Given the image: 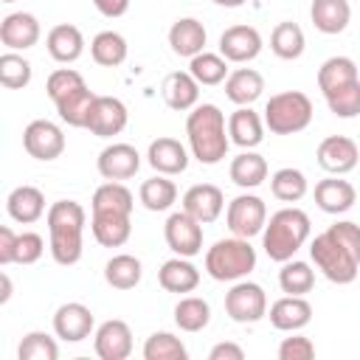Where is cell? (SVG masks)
I'll return each mask as SVG.
<instances>
[{
  "mask_svg": "<svg viewBox=\"0 0 360 360\" xmlns=\"http://www.w3.org/2000/svg\"><path fill=\"white\" fill-rule=\"evenodd\" d=\"M132 191L121 180H107L93 191L90 228L101 248H121L132 233Z\"/></svg>",
  "mask_w": 360,
  "mask_h": 360,
  "instance_id": "obj_1",
  "label": "cell"
},
{
  "mask_svg": "<svg viewBox=\"0 0 360 360\" xmlns=\"http://www.w3.org/2000/svg\"><path fill=\"white\" fill-rule=\"evenodd\" d=\"M48 236H51V256L56 264L70 267L82 259V236H84V222L87 214L82 202L76 200H56L48 214Z\"/></svg>",
  "mask_w": 360,
  "mask_h": 360,
  "instance_id": "obj_2",
  "label": "cell"
},
{
  "mask_svg": "<svg viewBox=\"0 0 360 360\" xmlns=\"http://www.w3.org/2000/svg\"><path fill=\"white\" fill-rule=\"evenodd\" d=\"M186 135L191 155L205 166H214L228 155L231 138L225 132V112L217 104H197L186 118Z\"/></svg>",
  "mask_w": 360,
  "mask_h": 360,
  "instance_id": "obj_3",
  "label": "cell"
},
{
  "mask_svg": "<svg viewBox=\"0 0 360 360\" xmlns=\"http://www.w3.org/2000/svg\"><path fill=\"white\" fill-rule=\"evenodd\" d=\"M307 239H309V217L295 205L276 211L262 231V248L273 262L292 259Z\"/></svg>",
  "mask_w": 360,
  "mask_h": 360,
  "instance_id": "obj_4",
  "label": "cell"
},
{
  "mask_svg": "<svg viewBox=\"0 0 360 360\" xmlns=\"http://www.w3.org/2000/svg\"><path fill=\"white\" fill-rule=\"evenodd\" d=\"M256 267V248L245 236H228L208 248L205 273L214 281H239Z\"/></svg>",
  "mask_w": 360,
  "mask_h": 360,
  "instance_id": "obj_5",
  "label": "cell"
},
{
  "mask_svg": "<svg viewBox=\"0 0 360 360\" xmlns=\"http://www.w3.org/2000/svg\"><path fill=\"white\" fill-rule=\"evenodd\" d=\"M312 101L301 90H284L267 98L264 104V127L273 135H295L312 121Z\"/></svg>",
  "mask_w": 360,
  "mask_h": 360,
  "instance_id": "obj_6",
  "label": "cell"
},
{
  "mask_svg": "<svg viewBox=\"0 0 360 360\" xmlns=\"http://www.w3.org/2000/svg\"><path fill=\"white\" fill-rule=\"evenodd\" d=\"M309 256L315 262V267L332 281V284H352L357 278V270H360V262L329 233H318L309 245Z\"/></svg>",
  "mask_w": 360,
  "mask_h": 360,
  "instance_id": "obj_7",
  "label": "cell"
},
{
  "mask_svg": "<svg viewBox=\"0 0 360 360\" xmlns=\"http://www.w3.org/2000/svg\"><path fill=\"white\" fill-rule=\"evenodd\" d=\"M225 312L236 323H256L267 315V295L256 281H236L225 292Z\"/></svg>",
  "mask_w": 360,
  "mask_h": 360,
  "instance_id": "obj_8",
  "label": "cell"
},
{
  "mask_svg": "<svg viewBox=\"0 0 360 360\" xmlns=\"http://www.w3.org/2000/svg\"><path fill=\"white\" fill-rule=\"evenodd\" d=\"M225 219H228V228L233 236H256L264 231L267 225V205L262 197L256 194H239L228 202V211H225Z\"/></svg>",
  "mask_w": 360,
  "mask_h": 360,
  "instance_id": "obj_9",
  "label": "cell"
},
{
  "mask_svg": "<svg viewBox=\"0 0 360 360\" xmlns=\"http://www.w3.org/2000/svg\"><path fill=\"white\" fill-rule=\"evenodd\" d=\"M163 239L174 256L191 259L202 250V222H197L188 211H174L163 225Z\"/></svg>",
  "mask_w": 360,
  "mask_h": 360,
  "instance_id": "obj_10",
  "label": "cell"
},
{
  "mask_svg": "<svg viewBox=\"0 0 360 360\" xmlns=\"http://www.w3.org/2000/svg\"><path fill=\"white\" fill-rule=\"evenodd\" d=\"M22 146L37 160H56L65 152V132L48 118H37L22 129Z\"/></svg>",
  "mask_w": 360,
  "mask_h": 360,
  "instance_id": "obj_11",
  "label": "cell"
},
{
  "mask_svg": "<svg viewBox=\"0 0 360 360\" xmlns=\"http://www.w3.org/2000/svg\"><path fill=\"white\" fill-rule=\"evenodd\" d=\"M127 121H129V112H127V104L121 98H115V96H96L84 129H90L98 138H112V135L124 132Z\"/></svg>",
  "mask_w": 360,
  "mask_h": 360,
  "instance_id": "obj_12",
  "label": "cell"
},
{
  "mask_svg": "<svg viewBox=\"0 0 360 360\" xmlns=\"http://www.w3.org/2000/svg\"><path fill=\"white\" fill-rule=\"evenodd\" d=\"M315 158H318V166L323 172H329V174H349L357 166V160H360V149L346 135H329V138H323L318 143Z\"/></svg>",
  "mask_w": 360,
  "mask_h": 360,
  "instance_id": "obj_13",
  "label": "cell"
},
{
  "mask_svg": "<svg viewBox=\"0 0 360 360\" xmlns=\"http://www.w3.org/2000/svg\"><path fill=\"white\" fill-rule=\"evenodd\" d=\"M96 169L104 180H129L141 169V155L132 143H110L98 152Z\"/></svg>",
  "mask_w": 360,
  "mask_h": 360,
  "instance_id": "obj_14",
  "label": "cell"
},
{
  "mask_svg": "<svg viewBox=\"0 0 360 360\" xmlns=\"http://www.w3.org/2000/svg\"><path fill=\"white\" fill-rule=\"evenodd\" d=\"M93 326H96V318H93L90 307H84L79 301H68L53 312V332L65 343H79V340L90 338Z\"/></svg>",
  "mask_w": 360,
  "mask_h": 360,
  "instance_id": "obj_15",
  "label": "cell"
},
{
  "mask_svg": "<svg viewBox=\"0 0 360 360\" xmlns=\"http://www.w3.org/2000/svg\"><path fill=\"white\" fill-rule=\"evenodd\" d=\"M219 53L228 62H250L262 53V34L253 25H231L219 37Z\"/></svg>",
  "mask_w": 360,
  "mask_h": 360,
  "instance_id": "obj_16",
  "label": "cell"
},
{
  "mask_svg": "<svg viewBox=\"0 0 360 360\" xmlns=\"http://www.w3.org/2000/svg\"><path fill=\"white\" fill-rule=\"evenodd\" d=\"M93 346H96V354L101 360H127L132 354V329L118 321V318H110L104 321L96 335H93Z\"/></svg>",
  "mask_w": 360,
  "mask_h": 360,
  "instance_id": "obj_17",
  "label": "cell"
},
{
  "mask_svg": "<svg viewBox=\"0 0 360 360\" xmlns=\"http://www.w3.org/2000/svg\"><path fill=\"white\" fill-rule=\"evenodd\" d=\"M222 208H225V194L214 183H197L183 194V211H188L202 225L219 219Z\"/></svg>",
  "mask_w": 360,
  "mask_h": 360,
  "instance_id": "obj_18",
  "label": "cell"
},
{
  "mask_svg": "<svg viewBox=\"0 0 360 360\" xmlns=\"http://www.w3.org/2000/svg\"><path fill=\"white\" fill-rule=\"evenodd\" d=\"M39 20L28 11H14L6 14L0 22V42L8 51H28L39 42Z\"/></svg>",
  "mask_w": 360,
  "mask_h": 360,
  "instance_id": "obj_19",
  "label": "cell"
},
{
  "mask_svg": "<svg viewBox=\"0 0 360 360\" xmlns=\"http://www.w3.org/2000/svg\"><path fill=\"white\" fill-rule=\"evenodd\" d=\"M160 96H163L169 110H177V112L194 110L197 101H200V82L186 70H174V73H169L163 79Z\"/></svg>",
  "mask_w": 360,
  "mask_h": 360,
  "instance_id": "obj_20",
  "label": "cell"
},
{
  "mask_svg": "<svg viewBox=\"0 0 360 360\" xmlns=\"http://www.w3.org/2000/svg\"><path fill=\"white\" fill-rule=\"evenodd\" d=\"M146 160L158 174H183L188 169V152L174 138H155L146 149Z\"/></svg>",
  "mask_w": 360,
  "mask_h": 360,
  "instance_id": "obj_21",
  "label": "cell"
},
{
  "mask_svg": "<svg viewBox=\"0 0 360 360\" xmlns=\"http://www.w3.org/2000/svg\"><path fill=\"white\" fill-rule=\"evenodd\" d=\"M357 202V191L349 180H340V174L326 177L315 186V205L326 214H346Z\"/></svg>",
  "mask_w": 360,
  "mask_h": 360,
  "instance_id": "obj_22",
  "label": "cell"
},
{
  "mask_svg": "<svg viewBox=\"0 0 360 360\" xmlns=\"http://www.w3.org/2000/svg\"><path fill=\"white\" fill-rule=\"evenodd\" d=\"M312 321V307L304 295H284L270 307V323L278 332H298Z\"/></svg>",
  "mask_w": 360,
  "mask_h": 360,
  "instance_id": "obj_23",
  "label": "cell"
},
{
  "mask_svg": "<svg viewBox=\"0 0 360 360\" xmlns=\"http://www.w3.org/2000/svg\"><path fill=\"white\" fill-rule=\"evenodd\" d=\"M205 42H208V34H205V25L194 17H180L172 28H169V45L177 56H197L205 51Z\"/></svg>",
  "mask_w": 360,
  "mask_h": 360,
  "instance_id": "obj_24",
  "label": "cell"
},
{
  "mask_svg": "<svg viewBox=\"0 0 360 360\" xmlns=\"http://www.w3.org/2000/svg\"><path fill=\"white\" fill-rule=\"evenodd\" d=\"M45 45H48L51 59H56L59 65H70V62H76V59L84 53V37H82V31H79L76 25H70V22L53 25V28L48 31Z\"/></svg>",
  "mask_w": 360,
  "mask_h": 360,
  "instance_id": "obj_25",
  "label": "cell"
},
{
  "mask_svg": "<svg viewBox=\"0 0 360 360\" xmlns=\"http://www.w3.org/2000/svg\"><path fill=\"white\" fill-rule=\"evenodd\" d=\"M228 135H231V143L242 149H256L264 141V121L250 107H239L228 118Z\"/></svg>",
  "mask_w": 360,
  "mask_h": 360,
  "instance_id": "obj_26",
  "label": "cell"
},
{
  "mask_svg": "<svg viewBox=\"0 0 360 360\" xmlns=\"http://www.w3.org/2000/svg\"><path fill=\"white\" fill-rule=\"evenodd\" d=\"M6 211L14 222L31 225L45 214V194L37 186H17L6 197Z\"/></svg>",
  "mask_w": 360,
  "mask_h": 360,
  "instance_id": "obj_27",
  "label": "cell"
},
{
  "mask_svg": "<svg viewBox=\"0 0 360 360\" xmlns=\"http://www.w3.org/2000/svg\"><path fill=\"white\" fill-rule=\"evenodd\" d=\"M158 281L166 292H191L197 290L200 284V270L186 259V256H174V259H166L158 270Z\"/></svg>",
  "mask_w": 360,
  "mask_h": 360,
  "instance_id": "obj_28",
  "label": "cell"
},
{
  "mask_svg": "<svg viewBox=\"0 0 360 360\" xmlns=\"http://www.w3.org/2000/svg\"><path fill=\"white\" fill-rule=\"evenodd\" d=\"M309 17L321 34L332 37V34L346 31V25L352 20V6H349V0H312Z\"/></svg>",
  "mask_w": 360,
  "mask_h": 360,
  "instance_id": "obj_29",
  "label": "cell"
},
{
  "mask_svg": "<svg viewBox=\"0 0 360 360\" xmlns=\"http://www.w3.org/2000/svg\"><path fill=\"white\" fill-rule=\"evenodd\" d=\"M262 90H264V79L253 68H239V70L228 73V79H225V96L236 107H250L262 96Z\"/></svg>",
  "mask_w": 360,
  "mask_h": 360,
  "instance_id": "obj_30",
  "label": "cell"
},
{
  "mask_svg": "<svg viewBox=\"0 0 360 360\" xmlns=\"http://www.w3.org/2000/svg\"><path fill=\"white\" fill-rule=\"evenodd\" d=\"M357 79H360V70H357L354 59H349V56H329L318 68V87H321L323 96L340 90V87H346Z\"/></svg>",
  "mask_w": 360,
  "mask_h": 360,
  "instance_id": "obj_31",
  "label": "cell"
},
{
  "mask_svg": "<svg viewBox=\"0 0 360 360\" xmlns=\"http://www.w3.org/2000/svg\"><path fill=\"white\" fill-rule=\"evenodd\" d=\"M231 180L239 186V188H256L267 180V160L259 155V152H239L233 160H231V169H228Z\"/></svg>",
  "mask_w": 360,
  "mask_h": 360,
  "instance_id": "obj_32",
  "label": "cell"
},
{
  "mask_svg": "<svg viewBox=\"0 0 360 360\" xmlns=\"http://www.w3.org/2000/svg\"><path fill=\"white\" fill-rule=\"evenodd\" d=\"M93 101H96V93H93L87 84H82V87L70 90L68 96H62L59 101H53V107H56L59 118H62L68 127H84Z\"/></svg>",
  "mask_w": 360,
  "mask_h": 360,
  "instance_id": "obj_33",
  "label": "cell"
},
{
  "mask_svg": "<svg viewBox=\"0 0 360 360\" xmlns=\"http://www.w3.org/2000/svg\"><path fill=\"white\" fill-rule=\"evenodd\" d=\"M143 276V264L141 259L129 256V253H118L104 264V281L115 290H132L141 284Z\"/></svg>",
  "mask_w": 360,
  "mask_h": 360,
  "instance_id": "obj_34",
  "label": "cell"
},
{
  "mask_svg": "<svg viewBox=\"0 0 360 360\" xmlns=\"http://www.w3.org/2000/svg\"><path fill=\"white\" fill-rule=\"evenodd\" d=\"M304 48H307V39H304V31H301L298 22L284 20V22H278L273 28V34H270V51L278 59L292 62V59H298L304 53Z\"/></svg>",
  "mask_w": 360,
  "mask_h": 360,
  "instance_id": "obj_35",
  "label": "cell"
},
{
  "mask_svg": "<svg viewBox=\"0 0 360 360\" xmlns=\"http://www.w3.org/2000/svg\"><path fill=\"white\" fill-rule=\"evenodd\" d=\"M127 39L118 31H98L90 42V56L101 68H118L127 59Z\"/></svg>",
  "mask_w": 360,
  "mask_h": 360,
  "instance_id": "obj_36",
  "label": "cell"
},
{
  "mask_svg": "<svg viewBox=\"0 0 360 360\" xmlns=\"http://www.w3.org/2000/svg\"><path fill=\"white\" fill-rule=\"evenodd\" d=\"M138 197L146 211H169L177 200V186L169 180V174H155L141 183Z\"/></svg>",
  "mask_w": 360,
  "mask_h": 360,
  "instance_id": "obj_37",
  "label": "cell"
},
{
  "mask_svg": "<svg viewBox=\"0 0 360 360\" xmlns=\"http://www.w3.org/2000/svg\"><path fill=\"white\" fill-rule=\"evenodd\" d=\"M278 287L287 295H307L315 287V270L307 262L287 259L281 262V270H278Z\"/></svg>",
  "mask_w": 360,
  "mask_h": 360,
  "instance_id": "obj_38",
  "label": "cell"
},
{
  "mask_svg": "<svg viewBox=\"0 0 360 360\" xmlns=\"http://www.w3.org/2000/svg\"><path fill=\"white\" fill-rule=\"evenodd\" d=\"M211 321V307L205 298L200 295H186L177 301L174 307V323L183 329V332H200L205 329Z\"/></svg>",
  "mask_w": 360,
  "mask_h": 360,
  "instance_id": "obj_39",
  "label": "cell"
},
{
  "mask_svg": "<svg viewBox=\"0 0 360 360\" xmlns=\"http://www.w3.org/2000/svg\"><path fill=\"white\" fill-rule=\"evenodd\" d=\"M188 73H191L200 84L214 87V84H219V82L228 79V59H225L222 53H208V51H202V53L191 56Z\"/></svg>",
  "mask_w": 360,
  "mask_h": 360,
  "instance_id": "obj_40",
  "label": "cell"
},
{
  "mask_svg": "<svg viewBox=\"0 0 360 360\" xmlns=\"http://www.w3.org/2000/svg\"><path fill=\"white\" fill-rule=\"evenodd\" d=\"M270 191L276 200L281 202H298L304 194H307V177L301 169H292V166H284L278 169L273 177H270Z\"/></svg>",
  "mask_w": 360,
  "mask_h": 360,
  "instance_id": "obj_41",
  "label": "cell"
},
{
  "mask_svg": "<svg viewBox=\"0 0 360 360\" xmlns=\"http://www.w3.org/2000/svg\"><path fill=\"white\" fill-rule=\"evenodd\" d=\"M31 73H34L31 70V62L22 59L20 53L6 51L0 56V84L6 90H22V87H28L31 84Z\"/></svg>",
  "mask_w": 360,
  "mask_h": 360,
  "instance_id": "obj_42",
  "label": "cell"
},
{
  "mask_svg": "<svg viewBox=\"0 0 360 360\" xmlns=\"http://www.w3.org/2000/svg\"><path fill=\"white\" fill-rule=\"evenodd\" d=\"M143 357L146 360H186L188 352H186L183 340L174 338L172 332H155L143 343Z\"/></svg>",
  "mask_w": 360,
  "mask_h": 360,
  "instance_id": "obj_43",
  "label": "cell"
},
{
  "mask_svg": "<svg viewBox=\"0 0 360 360\" xmlns=\"http://www.w3.org/2000/svg\"><path fill=\"white\" fill-rule=\"evenodd\" d=\"M20 360H56L59 346L48 332H28L17 346Z\"/></svg>",
  "mask_w": 360,
  "mask_h": 360,
  "instance_id": "obj_44",
  "label": "cell"
},
{
  "mask_svg": "<svg viewBox=\"0 0 360 360\" xmlns=\"http://www.w3.org/2000/svg\"><path fill=\"white\" fill-rule=\"evenodd\" d=\"M323 98H326L329 112H335L338 118L360 115V79L346 84V87H340V90H335V93H329V96H323Z\"/></svg>",
  "mask_w": 360,
  "mask_h": 360,
  "instance_id": "obj_45",
  "label": "cell"
},
{
  "mask_svg": "<svg viewBox=\"0 0 360 360\" xmlns=\"http://www.w3.org/2000/svg\"><path fill=\"white\" fill-rule=\"evenodd\" d=\"M82 84H84V76H82L79 70H73V68H59V70H53V73L48 76L45 93H48L51 101H59L62 96H68L70 90H76V87H82Z\"/></svg>",
  "mask_w": 360,
  "mask_h": 360,
  "instance_id": "obj_46",
  "label": "cell"
},
{
  "mask_svg": "<svg viewBox=\"0 0 360 360\" xmlns=\"http://www.w3.org/2000/svg\"><path fill=\"white\" fill-rule=\"evenodd\" d=\"M42 253H45V239L39 233L25 231L17 236V256H14L17 264H34V262H39Z\"/></svg>",
  "mask_w": 360,
  "mask_h": 360,
  "instance_id": "obj_47",
  "label": "cell"
},
{
  "mask_svg": "<svg viewBox=\"0 0 360 360\" xmlns=\"http://www.w3.org/2000/svg\"><path fill=\"white\" fill-rule=\"evenodd\" d=\"M315 357V343L304 335L284 338L278 346V360H312Z\"/></svg>",
  "mask_w": 360,
  "mask_h": 360,
  "instance_id": "obj_48",
  "label": "cell"
},
{
  "mask_svg": "<svg viewBox=\"0 0 360 360\" xmlns=\"http://www.w3.org/2000/svg\"><path fill=\"white\" fill-rule=\"evenodd\" d=\"M357 262H360V225L357 222H349V219H340V222H335V225H329L326 228Z\"/></svg>",
  "mask_w": 360,
  "mask_h": 360,
  "instance_id": "obj_49",
  "label": "cell"
},
{
  "mask_svg": "<svg viewBox=\"0 0 360 360\" xmlns=\"http://www.w3.org/2000/svg\"><path fill=\"white\" fill-rule=\"evenodd\" d=\"M17 236L20 233H14L8 225L0 228V264H11L14 262V256H17Z\"/></svg>",
  "mask_w": 360,
  "mask_h": 360,
  "instance_id": "obj_50",
  "label": "cell"
},
{
  "mask_svg": "<svg viewBox=\"0 0 360 360\" xmlns=\"http://www.w3.org/2000/svg\"><path fill=\"white\" fill-rule=\"evenodd\" d=\"M208 360H245V352L239 343H217L208 352Z\"/></svg>",
  "mask_w": 360,
  "mask_h": 360,
  "instance_id": "obj_51",
  "label": "cell"
},
{
  "mask_svg": "<svg viewBox=\"0 0 360 360\" xmlns=\"http://www.w3.org/2000/svg\"><path fill=\"white\" fill-rule=\"evenodd\" d=\"M93 6L98 8V14H104V17H121V14H127V8H129V0H93Z\"/></svg>",
  "mask_w": 360,
  "mask_h": 360,
  "instance_id": "obj_52",
  "label": "cell"
},
{
  "mask_svg": "<svg viewBox=\"0 0 360 360\" xmlns=\"http://www.w3.org/2000/svg\"><path fill=\"white\" fill-rule=\"evenodd\" d=\"M0 284H3V290H0V304H8V298H11V278H8V273H0Z\"/></svg>",
  "mask_w": 360,
  "mask_h": 360,
  "instance_id": "obj_53",
  "label": "cell"
},
{
  "mask_svg": "<svg viewBox=\"0 0 360 360\" xmlns=\"http://www.w3.org/2000/svg\"><path fill=\"white\" fill-rule=\"evenodd\" d=\"M211 3H217V6H225V8H239L245 0H211Z\"/></svg>",
  "mask_w": 360,
  "mask_h": 360,
  "instance_id": "obj_54",
  "label": "cell"
},
{
  "mask_svg": "<svg viewBox=\"0 0 360 360\" xmlns=\"http://www.w3.org/2000/svg\"><path fill=\"white\" fill-rule=\"evenodd\" d=\"M0 3H14V0H0Z\"/></svg>",
  "mask_w": 360,
  "mask_h": 360,
  "instance_id": "obj_55",
  "label": "cell"
}]
</instances>
